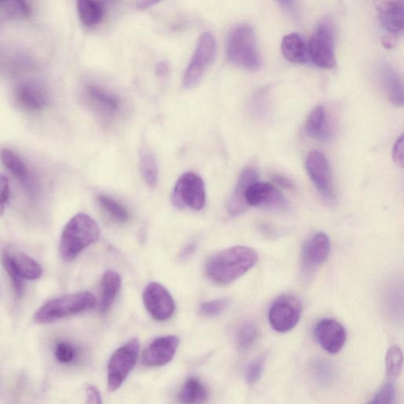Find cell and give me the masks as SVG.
Masks as SVG:
<instances>
[{
  "instance_id": "cell-1",
  "label": "cell",
  "mask_w": 404,
  "mask_h": 404,
  "mask_svg": "<svg viewBox=\"0 0 404 404\" xmlns=\"http://www.w3.org/2000/svg\"><path fill=\"white\" fill-rule=\"evenodd\" d=\"M259 255L247 247H233L212 257L205 271L209 280L219 285H227L245 275L258 262Z\"/></svg>"
},
{
  "instance_id": "cell-2",
  "label": "cell",
  "mask_w": 404,
  "mask_h": 404,
  "mask_svg": "<svg viewBox=\"0 0 404 404\" xmlns=\"http://www.w3.org/2000/svg\"><path fill=\"white\" fill-rule=\"evenodd\" d=\"M99 226L86 214L73 217L65 226L61 239V254L66 261L75 260L85 249L98 240Z\"/></svg>"
},
{
  "instance_id": "cell-3",
  "label": "cell",
  "mask_w": 404,
  "mask_h": 404,
  "mask_svg": "<svg viewBox=\"0 0 404 404\" xmlns=\"http://www.w3.org/2000/svg\"><path fill=\"white\" fill-rule=\"evenodd\" d=\"M226 51L229 61L238 67L249 71L261 68V58L251 26L239 25L234 27L227 36Z\"/></svg>"
},
{
  "instance_id": "cell-4",
  "label": "cell",
  "mask_w": 404,
  "mask_h": 404,
  "mask_svg": "<svg viewBox=\"0 0 404 404\" xmlns=\"http://www.w3.org/2000/svg\"><path fill=\"white\" fill-rule=\"evenodd\" d=\"M95 305L93 294L83 291L51 299L39 308L33 316L38 324H49L68 316L92 309Z\"/></svg>"
},
{
  "instance_id": "cell-5",
  "label": "cell",
  "mask_w": 404,
  "mask_h": 404,
  "mask_svg": "<svg viewBox=\"0 0 404 404\" xmlns=\"http://www.w3.org/2000/svg\"><path fill=\"white\" fill-rule=\"evenodd\" d=\"M140 350V342L133 338L115 351L108 364V388L115 392L133 370Z\"/></svg>"
},
{
  "instance_id": "cell-6",
  "label": "cell",
  "mask_w": 404,
  "mask_h": 404,
  "mask_svg": "<svg viewBox=\"0 0 404 404\" xmlns=\"http://www.w3.org/2000/svg\"><path fill=\"white\" fill-rule=\"evenodd\" d=\"M216 53L217 42L214 35L209 32L202 33L183 77L182 83L186 89H192L201 83L205 71L215 60Z\"/></svg>"
},
{
  "instance_id": "cell-7",
  "label": "cell",
  "mask_w": 404,
  "mask_h": 404,
  "mask_svg": "<svg viewBox=\"0 0 404 404\" xmlns=\"http://www.w3.org/2000/svg\"><path fill=\"white\" fill-rule=\"evenodd\" d=\"M207 202V194L203 180L194 172L182 174L175 183L172 202L179 209L190 208L202 210Z\"/></svg>"
},
{
  "instance_id": "cell-8",
  "label": "cell",
  "mask_w": 404,
  "mask_h": 404,
  "mask_svg": "<svg viewBox=\"0 0 404 404\" xmlns=\"http://www.w3.org/2000/svg\"><path fill=\"white\" fill-rule=\"evenodd\" d=\"M308 48L311 60L318 67L324 69L335 67L334 35L329 21H321L318 26Z\"/></svg>"
},
{
  "instance_id": "cell-9",
  "label": "cell",
  "mask_w": 404,
  "mask_h": 404,
  "mask_svg": "<svg viewBox=\"0 0 404 404\" xmlns=\"http://www.w3.org/2000/svg\"><path fill=\"white\" fill-rule=\"evenodd\" d=\"M301 313L302 306L298 299L289 295L279 297L269 311L270 326L278 333H288L298 324Z\"/></svg>"
},
{
  "instance_id": "cell-10",
  "label": "cell",
  "mask_w": 404,
  "mask_h": 404,
  "mask_svg": "<svg viewBox=\"0 0 404 404\" xmlns=\"http://www.w3.org/2000/svg\"><path fill=\"white\" fill-rule=\"evenodd\" d=\"M306 167L314 185L329 202L335 200L331 167L324 153L312 151L306 157Z\"/></svg>"
},
{
  "instance_id": "cell-11",
  "label": "cell",
  "mask_w": 404,
  "mask_h": 404,
  "mask_svg": "<svg viewBox=\"0 0 404 404\" xmlns=\"http://www.w3.org/2000/svg\"><path fill=\"white\" fill-rule=\"evenodd\" d=\"M245 200L248 207L271 211H285L289 205L281 191L266 182L252 183L247 189Z\"/></svg>"
},
{
  "instance_id": "cell-12",
  "label": "cell",
  "mask_w": 404,
  "mask_h": 404,
  "mask_svg": "<svg viewBox=\"0 0 404 404\" xmlns=\"http://www.w3.org/2000/svg\"><path fill=\"white\" fill-rule=\"evenodd\" d=\"M143 302L146 310L154 319L165 321L175 312V302L170 293L162 284L152 282L145 286Z\"/></svg>"
},
{
  "instance_id": "cell-13",
  "label": "cell",
  "mask_w": 404,
  "mask_h": 404,
  "mask_svg": "<svg viewBox=\"0 0 404 404\" xmlns=\"http://www.w3.org/2000/svg\"><path fill=\"white\" fill-rule=\"evenodd\" d=\"M314 336L321 348L331 354L340 352L347 340L344 327L333 319H322L314 328Z\"/></svg>"
},
{
  "instance_id": "cell-14",
  "label": "cell",
  "mask_w": 404,
  "mask_h": 404,
  "mask_svg": "<svg viewBox=\"0 0 404 404\" xmlns=\"http://www.w3.org/2000/svg\"><path fill=\"white\" fill-rule=\"evenodd\" d=\"M380 23L388 33L386 36L396 40L403 31V4L402 0H376Z\"/></svg>"
},
{
  "instance_id": "cell-15",
  "label": "cell",
  "mask_w": 404,
  "mask_h": 404,
  "mask_svg": "<svg viewBox=\"0 0 404 404\" xmlns=\"http://www.w3.org/2000/svg\"><path fill=\"white\" fill-rule=\"evenodd\" d=\"M331 244L327 234L318 232L305 241L301 259L304 269L307 271L318 268L324 263L330 253Z\"/></svg>"
},
{
  "instance_id": "cell-16",
  "label": "cell",
  "mask_w": 404,
  "mask_h": 404,
  "mask_svg": "<svg viewBox=\"0 0 404 404\" xmlns=\"http://www.w3.org/2000/svg\"><path fill=\"white\" fill-rule=\"evenodd\" d=\"M177 336H167L153 341L143 354V363L146 366H162L170 362L179 347Z\"/></svg>"
},
{
  "instance_id": "cell-17",
  "label": "cell",
  "mask_w": 404,
  "mask_h": 404,
  "mask_svg": "<svg viewBox=\"0 0 404 404\" xmlns=\"http://www.w3.org/2000/svg\"><path fill=\"white\" fill-rule=\"evenodd\" d=\"M259 174L253 167H248L240 174L236 187L227 200V209L232 217H238L244 214L248 209L245 200L247 187L252 183L258 181Z\"/></svg>"
},
{
  "instance_id": "cell-18",
  "label": "cell",
  "mask_w": 404,
  "mask_h": 404,
  "mask_svg": "<svg viewBox=\"0 0 404 404\" xmlns=\"http://www.w3.org/2000/svg\"><path fill=\"white\" fill-rule=\"evenodd\" d=\"M19 105L29 112L41 111L48 105V95L38 85L23 83L19 86L16 92Z\"/></svg>"
},
{
  "instance_id": "cell-19",
  "label": "cell",
  "mask_w": 404,
  "mask_h": 404,
  "mask_svg": "<svg viewBox=\"0 0 404 404\" xmlns=\"http://www.w3.org/2000/svg\"><path fill=\"white\" fill-rule=\"evenodd\" d=\"M87 97L95 111L102 117L111 118L119 111L120 100L99 87H88Z\"/></svg>"
},
{
  "instance_id": "cell-20",
  "label": "cell",
  "mask_w": 404,
  "mask_h": 404,
  "mask_svg": "<svg viewBox=\"0 0 404 404\" xmlns=\"http://www.w3.org/2000/svg\"><path fill=\"white\" fill-rule=\"evenodd\" d=\"M281 51L286 60L293 63L304 64L311 60L309 48L302 36L297 33L284 36Z\"/></svg>"
},
{
  "instance_id": "cell-21",
  "label": "cell",
  "mask_w": 404,
  "mask_h": 404,
  "mask_svg": "<svg viewBox=\"0 0 404 404\" xmlns=\"http://www.w3.org/2000/svg\"><path fill=\"white\" fill-rule=\"evenodd\" d=\"M121 284V277L115 271H107L103 275L100 301V311L101 314H105L111 310L120 291Z\"/></svg>"
},
{
  "instance_id": "cell-22",
  "label": "cell",
  "mask_w": 404,
  "mask_h": 404,
  "mask_svg": "<svg viewBox=\"0 0 404 404\" xmlns=\"http://www.w3.org/2000/svg\"><path fill=\"white\" fill-rule=\"evenodd\" d=\"M306 131L308 135L317 140L324 141L329 137L330 128L324 107L315 108L308 116Z\"/></svg>"
},
{
  "instance_id": "cell-23",
  "label": "cell",
  "mask_w": 404,
  "mask_h": 404,
  "mask_svg": "<svg viewBox=\"0 0 404 404\" xmlns=\"http://www.w3.org/2000/svg\"><path fill=\"white\" fill-rule=\"evenodd\" d=\"M9 254L11 261L19 274L26 280L34 281L43 275V269L38 262L23 253Z\"/></svg>"
},
{
  "instance_id": "cell-24",
  "label": "cell",
  "mask_w": 404,
  "mask_h": 404,
  "mask_svg": "<svg viewBox=\"0 0 404 404\" xmlns=\"http://www.w3.org/2000/svg\"><path fill=\"white\" fill-rule=\"evenodd\" d=\"M77 9L81 21L87 27L98 25L104 17V5L99 0H77Z\"/></svg>"
},
{
  "instance_id": "cell-25",
  "label": "cell",
  "mask_w": 404,
  "mask_h": 404,
  "mask_svg": "<svg viewBox=\"0 0 404 404\" xmlns=\"http://www.w3.org/2000/svg\"><path fill=\"white\" fill-rule=\"evenodd\" d=\"M383 80L389 100L398 106L403 105V83L399 73L390 67L383 69Z\"/></svg>"
},
{
  "instance_id": "cell-26",
  "label": "cell",
  "mask_w": 404,
  "mask_h": 404,
  "mask_svg": "<svg viewBox=\"0 0 404 404\" xmlns=\"http://www.w3.org/2000/svg\"><path fill=\"white\" fill-rule=\"evenodd\" d=\"M208 393L201 380L190 378L183 385L180 394L182 403H201L207 400Z\"/></svg>"
},
{
  "instance_id": "cell-27",
  "label": "cell",
  "mask_w": 404,
  "mask_h": 404,
  "mask_svg": "<svg viewBox=\"0 0 404 404\" xmlns=\"http://www.w3.org/2000/svg\"><path fill=\"white\" fill-rule=\"evenodd\" d=\"M0 160L14 177L24 181L27 178V167L17 153L10 149H4L0 151Z\"/></svg>"
},
{
  "instance_id": "cell-28",
  "label": "cell",
  "mask_w": 404,
  "mask_h": 404,
  "mask_svg": "<svg viewBox=\"0 0 404 404\" xmlns=\"http://www.w3.org/2000/svg\"><path fill=\"white\" fill-rule=\"evenodd\" d=\"M141 169L147 185L156 187L158 183L159 170L155 157L148 149H143L141 153Z\"/></svg>"
},
{
  "instance_id": "cell-29",
  "label": "cell",
  "mask_w": 404,
  "mask_h": 404,
  "mask_svg": "<svg viewBox=\"0 0 404 404\" xmlns=\"http://www.w3.org/2000/svg\"><path fill=\"white\" fill-rule=\"evenodd\" d=\"M259 329L252 321L245 322L238 330L237 335V346L240 350H247L258 341Z\"/></svg>"
},
{
  "instance_id": "cell-30",
  "label": "cell",
  "mask_w": 404,
  "mask_h": 404,
  "mask_svg": "<svg viewBox=\"0 0 404 404\" xmlns=\"http://www.w3.org/2000/svg\"><path fill=\"white\" fill-rule=\"evenodd\" d=\"M98 201L100 207L106 211L109 216H111L116 222L125 223L129 218L128 212L119 202L113 198L106 195H99Z\"/></svg>"
},
{
  "instance_id": "cell-31",
  "label": "cell",
  "mask_w": 404,
  "mask_h": 404,
  "mask_svg": "<svg viewBox=\"0 0 404 404\" xmlns=\"http://www.w3.org/2000/svg\"><path fill=\"white\" fill-rule=\"evenodd\" d=\"M403 363L402 350L398 346L389 348L385 358L386 372L389 378L394 380L400 375Z\"/></svg>"
},
{
  "instance_id": "cell-32",
  "label": "cell",
  "mask_w": 404,
  "mask_h": 404,
  "mask_svg": "<svg viewBox=\"0 0 404 404\" xmlns=\"http://www.w3.org/2000/svg\"><path fill=\"white\" fill-rule=\"evenodd\" d=\"M2 263L6 274H9L10 277L14 293H16L18 296H23L24 291V278L21 277L16 269L14 268L9 252L3 253Z\"/></svg>"
},
{
  "instance_id": "cell-33",
  "label": "cell",
  "mask_w": 404,
  "mask_h": 404,
  "mask_svg": "<svg viewBox=\"0 0 404 404\" xmlns=\"http://www.w3.org/2000/svg\"><path fill=\"white\" fill-rule=\"evenodd\" d=\"M312 369L314 378L321 385L329 384V382L333 378V367L325 360L320 359L316 361L312 366Z\"/></svg>"
},
{
  "instance_id": "cell-34",
  "label": "cell",
  "mask_w": 404,
  "mask_h": 404,
  "mask_svg": "<svg viewBox=\"0 0 404 404\" xmlns=\"http://www.w3.org/2000/svg\"><path fill=\"white\" fill-rule=\"evenodd\" d=\"M230 302L229 299H216L204 303L201 306V314L207 317H216L223 314L229 308Z\"/></svg>"
},
{
  "instance_id": "cell-35",
  "label": "cell",
  "mask_w": 404,
  "mask_h": 404,
  "mask_svg": "<svg viewBox=\"0 0 404 404\" xmlns=\"http://www.w3.org/2000/svg\"><path fill=\"white\" fill-rule=\"evenodd\" d=\"M264 359L258 358L249 363L245 371V380L249 385H254L261 377L264 371Z\"/></svg>"
},
{
  "instance_id": "cell-36",
  "label": "cell",
  "mask_w": 404,
  "mask_h": 404,
  "mask_svg": "<svg viewBox=\"0 0 404 404\" xmlns=\"http://www.w3.org/2000/svg\"><path fill=\"white\" fill-rule=\"evenodd\" d=\"M395 398V389L392 382L387 383L382 387L371 401V403L390 404Z\"/></svg>"
},
{
  "instance_id": "cell-37",
  "label": "cell",
  "mask_w": 404,
  "mask_h": 404,
  "mask_svg": "<svg viewBox=\"0 0 404 404\" xmlns=\"http://www.w3.org/2000/svg\"><path fill=\"white\" fill-rule=\"evenodd\" d=\"M55 354L58 362L69 363L75 358L76 351L70 343L61 342L57 344Z\"/></svg>"
},
{
  "instance_id": "cell-38",
  "label": "cell",
  "mask_w": 404,
  "mask_h": 404,
  "mask_svg": "<svg viewBox=\"0 0 404 404\" xmlns=\"http://www.w3.org/2000/svg\"><path fill=\"white\" fill-rule=\"evenodd\" d=\"M11 190L9 179L0 173V216L4 214L7 204L10 201Z\"/></svg>"
},
{
  "instance_id": "cell-39",
  "label": "cell",
  "mask_w": 404,
  "mask_h": 404,
  "mask_svg": "<svg viewBox=\"0 0 404 404\" xmlns=\"http://www.w3.org/2000/svg\"><path fill=\"white\" fill-rule=\"evenodd\" d=\"M393 157L396 165L403 167V135L396 141L393 151Z\"/></svg>"
},
{
  "instance_id": "cell-40",
  "label": "cell",
  "mask_w": 404,
  "mask_h": 404,
  "mask_svg": "<svg viewBox=\"0 0 404 404\" xmlns=\"http://www.w3.org/2000/svg\"><path fill=\"white\" fill-rule=\"evenodd\" d=\"M86 403L99 404L101 403V396L98 389L93 385H88L86 388Z\"/></svg>"
},
{
  "instance_id": "cell-41",
  "label": "cell",
  "mask_w": 404,
  "mask_h": 404,
  "mask_svg": "<svg viewBox=\"0 0 404 404\" xmlns=\"http://www.w3.org/2000/svg\"><path fill=\"white\" fill-rule=\"evenodd\" d=\"M16 10L24 16H29L31 14V9L26 2V0H10V1Z\"/></svg>"
},
{
  "instance_id": "cell-42",
  "label": "cell",
  "mask_w": 404,
  "mask_h": 404,
  "mask_svg": "<svg viewBox=\"0 0 404 404\" xmlns=\"http://www.w3.org/2000/svg\"><path fill=\"white\" fill-rule=\"evenodd\" d=\"M197 245L195 242H191L186 247L183 248L180 253V259L182 260L187 259L191 255H192L196 249Z\"/></svg>"
},
{
  "instance_id": "cell-43",
  "label": "cell",
  "mask_w": 404,
  "mask_h": 404,
  "mask_svg": "<svg viewBox=\"0 0 404 404\" xmlns=\"http://www.w3.org/2000/svg\"><path fill=\"white\" fill-rule=\"evenodd\" d=\"M160 1L161 0H138L137 6L138 9L145 10Z\"/></svg>"
},
{
  "instance_id": "cell-44",
  "label": "cell",
  "mask_w": 404,
  "mask_h": 404,
  "mask_svg": "<svg viewBox=\"0 0 404 404\" xmlns=\"http://www.w3.org/2000/svg\"><path fill=\"white\" fill-rule=\"evenodd\" d=\"M277 1L286 10L292 12L296 11V0H277Z\"/></svg>"
},
{
  "instance_id": "cell-45",
  "label": "cell",
  "mask_w": 404,
  "mask_h": 404,
  "mask_svg": "<svg viewBox=\"0 0 404 404\" xmlns=\"http://www.w3.org/2000/svg\"><path fill=\"white\" fill-rule=\"evenodd\" d=\"M276 185L281 186L284 188L291 189L292 187L291 183L289 180H286L282 176H276L274 179Z\"/></svg>"
},
{
  "instance_id": "cell-46",
  "label": "cell",
  "mask_w": 404,
  "mask_h": 404,
  "mask_svg": "<svg viewBox=\"0 0 404 404\" xmlns=\"http://www.w3.org/2000/svg\"><path fill=\"white\" fill-rule=\"evenodd\" d=\"M168 68L166 63H160L158 64L157 68V73L159 76H165L167 73Z\"/></svg>"
},
{
  "instance_id": "cell-47",
  "label": "cell",
  "mask_w": 404,
  "mask_h": 404,
  "mask_svg": "<svg viewBox=\"0 0 404 404\" xmlns=\"http://www.w3.org/2000/svg\"><path fill=\"white\" fill-rule=\"evenodd\" d=\"M9 1L10 0H0V4H3Z\"/></svg>"
}]
</instances>
